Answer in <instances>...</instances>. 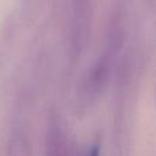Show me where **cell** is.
<instances>
[{
    "label": "cell",
    "instance_id": "cell-1",
    "mask_svg": "<svg viewBox=\"0 0 156 156\" xmlns=\"http://www.w3.org/2000/svg\"><path fill=\"white\" fill-rule=\"evenodd\" d=\"M90 156H99V155H98V149H94V150H93V152H91V155H90Z\"/></svg>",
    "mask_w": 156,
    "mask_h": 156
}]
</instances>
